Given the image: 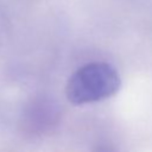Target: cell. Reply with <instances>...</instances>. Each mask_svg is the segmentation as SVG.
<instances>
[{"mask_svg":"<svg viewBox=\"0 0 152 152\" xmlns=\"http://www.w3.org/2000/svg\"><path fill=\"white\" fill-rule=\"evenodd\" d=\"M120 87L121 77L113 65L91 62L78 68L69 77L65 95L74 104H88L115 95Z\"/></svg>","mask_w":152,"mask_h":152,"instance_id":"cell-1","label":"cell"}]
</instances>
